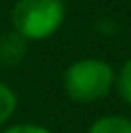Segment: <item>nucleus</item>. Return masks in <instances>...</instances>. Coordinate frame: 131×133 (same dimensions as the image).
Returning <instances> with one entry per match:
<instances>
[{"label":"nucleus","instance_id":"nucleus-4","mask_svg":"<svg viewBox=\"0 0 131 133\" xmlns=\"http://www.w3.org/2000/svg\"><path fill=\"white\" fill-rule=\"evenodd\" d=\"M87 133H131V118L120 114H107L96 118Z\"/></svg>","mask_w":131,"mask_h":133},{"label":"nucleus","instance_id":"nucleus-6","mask_svg":"<svg viewBox=\"0 0 131 133\" xmlns=\"http://www.w3.org/2000/svg\"><path fill=\"white\" fill-rule=\"evenodd\" d=\"M114 90L120 96V101L131 105V57L116 70V79H114Z\"/></svg>","mask_w":131,"mask_h":133},{"label":"nucleus","instance_id":"nucleus-5","mask_svg":"<svg viewBox=\"0 0 131 133\" xmlns=\"http://www.w3.org/2000/svg\"><path fill=\"white\" fill-rule=\"evenodd\" d=\"M18 111V94L11 85L0 81V127H7Z\"/></svg>","mask_w":131,"mask_h":133},{"label":"nucleus","instance_id":"nucleus-3","mask_svg":"<svg viewBox=\"0 0 131 133\" xmlns=\"http://www.w3.org/2000/svg\"><path fill=\"white\" fill-rule=\"evenodd\" d=\"M26 44L29 42H24L18 33H13V31H11L9 35L0 37V63H4V65L20 63L22 59H24V55H26Z\"/></svg>","mask_w":131,"mask_h":133},{"label":"nucleus","instance_id":"nucleus-2","mask_svg":"<svg viewBox=\"0 0 131 133\" xmlns=\"http://www.w3.org/2000/svg\"><path fill=\"white\" fill-rule=\"evenodd\" d=\"M66 22L63 0H15L11 9V29L24 42H44Z\"/></svg>","mask_w":131,"mask_h":133},{"label":"nucleus","instance_id":"nucleus-1","mask_svg":"<svg viewBox=\"0 0 131 133\" xmlns=\"http://www.w3.org/2000/svg\"><path fill=\"white\" fill-rule=\"evenodd\" d=\"M116 70L105 59L98 57H83L76 59L63 70V92L70 101L79 105L98 103L114 90Z\"/></svg>","mask_w":131,"mask_h":133},{"label":"nucleus","instance_id":"nucleus-7","mask_svg":"<svg viewBox=\"0 0 131 133\" xmlns=\"http://www.w3.org/2000/svg\"><path fill=\"white\" fill-rule=\"evenodd\" d=\"M2 133H53L48 127L35 124V122H18V124H9L4 127Z\"/></svg>","mask_w":131,"mask_h":133}]
</instances>
